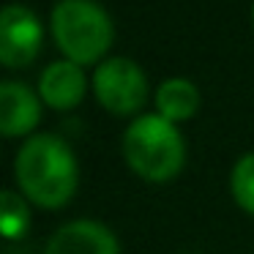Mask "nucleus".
I'll use <instances>...</instances> for the list:
<instances>
[{"label":"nucleus","instance_id":"9b49d317","mask_svg":"<svg viewBox=\"0 0 254 254\" xmlns=\"http://www.w3.org/2000/svg\"><path fill=\"white\" fill-rule=\"evenodd\" d=\"M28 221H30V216H28L22 197L17 191H3V197H0V227H3V235L8 241L25 235Z\"/></svg>","mask_w":254,"mask_h":254},{"label":"nucleus","instance_id":"6e6552de","mask_svg":"<svg viewBox=\"0 0 254 254\" xmlns=\"http://www.w3.org/2000/svg\"><path fill=\"white\" fill-rule=\"evenodd\" d=\"M85 71L74 61H55L39 79V96L52 110H74L85 96Z\"/></svg>","mask_w":254,"mask_h":254},{"label":"nucleus","instance_id":"f257e3e1","mask_svg":"<svg viewBox=\"0 0 254 254\" xmlns=\"http://www.w3.org/2000/svg\"><path fill=\"white\" fill-rule=\"evenodd\" d=\"M14 175L30 202L41 208H63L77 191L79 170L71 148L55 134H36L19 148Z\"/></svg>","mask_w":254,"mask_h":254},{"label":"nucleus","instance_id":"20e7f679","mask_svg":"<svg viewBox=\"0 0 254 254\" xmlns=\"http://www.w3.org/2000/svg\"><path fill=\"white\" fill-rule=\"evenodd\" d=\"M96 99L112 115H131L148 101V79L128 58H110L93 74Z\"/></svg>","mask_w":254,"mask_h":254},{"label":"nucleus","instance_id":"f03ea898","mask_svg":"<svg viewBox=\"0 0 254 254\" xmlns=\"http://www.w3.org/2000/svg\"><path fill=\"white\" fill-rule=\"evenodd\" d=\"M126 164L150 183L175 178L186 159V145L175 123L161 115H142L123 134Z\"/></svg>","mask_w":254,"mask_h":254},{"label":"nucleus","instance_id":"7ed1b4c3","mask_svg":"<svg viewBox=\"0 0 254 254\" xmlns=\"http://www.w3.org/2000/svg\"><path fill=\"white\" fill-rule=\"evenodd\" d=\"M52 36L66 61L96 63L112 44V19L93 0H61L52 11Z\"/></svg>","mask_w":254,"mask_h":254},{"label":"nucleus","instance_id":"1a4fd4ad","mask_svg":"<svg viewBox=\"0 0 254 254\" xmlns=\"http://www.w3.org/2000/svg\"><path fill=\"white\" fill-rule=\"evenodd\" d=\"M156 110L161 118L178 123V121H189L191 115H197L199 110V90L194 82L183 77H172L164 79L156 90Z\"/></svg>","mask_w":254,"mask_h":254},{"label":"nucleus","instance_id":"0eeeda50","mask_svg":"<svg viewBox=\"0 0 254 254\" xmlns=\"http://www.w3.org/2000/svg\"><path fill=\"white\" fill-rule=\"evenodd\" d=\"M41 101L28 85L6 79L0 85V131L6 137H22L39 126Z\"/></svg>","mask_w":254,"mask_h":254},{"label":"nucleus","instance_id":"9d476101","mask_svg":"<svg viewBox=\"0 0 254 254\" xmlns=\"http://www.w3.org/2000/svg\"><path fill=\"white\" fill-rule=\"evenodd\" d=\"M230 189H232L235 202L246 213L254 216V153H246L235 161L232 175H230Z\"/></svg>","mask_w":254,"mask_h":254},{"label":"nucleus","instance_id":"423d86ee","mask_svg":"<svg viewBox=\"0 0 254 254\" xmlns=\"http://www.w3.org/2000/svg\"><path fill=\"white\" fill-rule=\"evenodd\" d=\"M47 254H121V246L104 224L79 219L52 235Z\"/></svg>","mask_w":254,"mask_h":254},{"label":"nucleus","instance_id":"39448f33","mask_svg":"<svg viewBox=\"0 0 254 254\" xmlns=\"http://www.w3.org/2000/svg\"><path fill=\"white\" fill-rule=\"evenodd\" d=\"M41 50V22L30 8L8 3L0 11V61L8 68H22Z\"/></svg>","mask_w":254,"mask_h":254},{"label":"nucleus","instance_id":"f8f14e48","mask_svg":"<svg viewBox=\"0 0 254 254\" xmlns=\"http://www.w3.org/2000/svg\"><path fill=\"white\" fill-rule=\"evenodd\" d=\"M252 22H254V6H252Z\"/></svg>","mask_w":254,"mask_h":254}]
</instances>
